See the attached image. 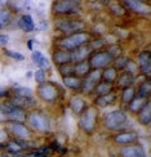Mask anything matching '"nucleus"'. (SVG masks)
I'll list each match as a JSON object with an SVG mask.
<instances>
[{"instance_id": "obj_1", "label": "nucleus", "mask_w": 151, "mask_h": 157, "mask_svg": "<svg viewBox=\"0 0 151 157\" xmlns=\"http://www.w3.org/2000/svg\"><path fill=\"white\" fill-rule=\"evenodd\" d=\"M92 41V36L89 32L87 31H79L75 34L67 35L66 37H62L57 41V45L60 47V49L62 50H67V52H73L77 48L83 47V45H87Z\"/></svg>"}, {"instance_id": "obj_2", "label": "nucleus", "mask_w": 151, "mask_h": 157, "mask_svg": "<svg viewBox=\"0 0 151 157\" xmlns=\"http://www.w3.org/2000/svg\"><path fill=\"white\" fill-rule=\"evenodd\" d=\"M30 124V126L32 129H35L36 132H42V133H47L50 129V121L49 117L40 112V111H31L30 113H27V119H26Z\"/></svg>"}, {"instance_id": "obj_3", "label": "nucleus", "mask_w": 151, "mask_h": 157, "mask_svg": "<svg viewBox=\"0 0 151 157\" xmlns=\"http://www.w3.org/2000/svg\"><path fill=\"white\" fill-rule=\"evenodd\" d=\"M127 115L121 109H115L113 112H109L103 119V125L109 130H119L127 122Z\"/></svg>"}, {"instance_id": "obj_4", "label": "nucleus", "mask_w": 151, "mask_h": 157, "mask_svg": "<svg viewBox=\"0 0 151 157\" xmlns=\"http://www.w3.org/2000/svg\"><path fill=\"white\" fill-rule=\"evenodd\" d=\"M38 95L40 99L52 103V102H56L60 97V89L54 82H50V81H45L42 85H38Z\"/></svg>"}, {"instance_id": "obj_5", "label": "nucleus", "mask_w": 151, "mask_h": 157, "mask_svg": "<svg viewBox=\"0 0 151 157\" xmlns=\"http://www.w3.org/2000/svg\"><path fill=\"white\" fill-rule=\"evenodd\" d=\"M0 107L3 108L4 113L6 116V120H8V121L25 122L26 119H27V113H26V111L22 109V108H19V107H16L14 104H12L10 102L4 103Z\"/></svg>"}, {"instance_id": "obj_6", "label": "nucleus", "mask_w": 151, "mask_h": 157, "mask_svg": "<svg viewBox=\"0 0 151 157\" xmlns=\"http://www.w3.org/2000/svg\"><path fill=\"white\" fill-rule=\"evenodd\" d=\"M114 61V58L109 54V52H96L94 54H92L88 58L90 70H102L105 67H107L109 64Z\"/></svg>"}, {"instance_id": "obj_7", "label": "nucleus", "mask_w": 151, "mask_h": 157, "mask_svg": "<svg viewBox=\"0 0 151 157\" xmlns=\"http://www.w3.org/2000/svg\"><path fill=\"white\" fill-rule=\"evenodd\" d=\"M5 128L13 136H16V139L26 140V139H29L31 136V130L29 129V126H26L23 122L6 121L5 122Z\"/></svg>"}, {"instance_id": "obj_8", "label": "nucleus", "mask_w": 151, "mask_h": 157, "mask_svg": "<svg viewBox=\"0 0 151 157\" xmlns=\"http://www.w3.org/2000/svg\"><path fill=\"white\" fill-rule=\"evenodd\" d=\"M97 122V111L94 108H85L80 113V126L84 132L92 133L96 128Z\"/></svg>"}, {"instance_id": "obj_9", "label": "nucleus", "mask_w": 151, "mask_h": 157, "mask_svg": "<svg viewBox=\"0 0 151 157\" xmlns=\"http://www.w3.org/2000/svg\"><path fill=\"white\" fill-rule=\"evenodd\" d=\"M102 77V70H92L90 72L81 80V88L80 90L83 93H89L93 91L96 85L101 81Z\"/></svg>"}, {"instance_id": "obj_10", "label": "nucleus", "mask_w": 151, "mask_h": 157, "mask_svg": "<svg viewBox=\"0 0 151 157\" xmlns=\"http://www.w3.org/2000/svg\"><path fill=\"white\" fill-rule=\"evenodd\" d=\"M56 27L58 31L63 32V34H75V32L83 31L84 23L80 21H75V19H62V21L56 23Z\"/></svg>"}, {"instance_id": "obj_11", "label": "nucleus", "mask_w": 151, "mask_h": 157, "mask_svg": "<svg viewBox=\"0 0 151 157\" xmlns=\"http://www.w3.org/2000/svg\"><path fill=\"white\" fill-rule=\"evenodd\" d=\"M79 5L80 4L77 2H56L53 4V9L57 14L69 16L79 12Z\"/></svg>"}, {"instance_id": "obj_12", "label": "nucleus", "mask_w": 151, "mask_h": 157, "mask_svg": "<svg viewBox=\"0 0 151 157\" xmlns=\"http://www.w3.org/2000/svg\"><path fill=\"white\" fill-rule=\"evenodd\" d=\"M120 157H146L145 149L141 144H129V146H124L120 148L119 151Z\"/></svg>"}, {"instance_id": "obj_13", "label": "nucleus", "mask_w": 151, "mask_h": 157, "mask_svg": "<svg viewBox=\"0 0 151 157\" xmlns=\"http://www.w3.org/2000/svg\"><path fill=\"white\" fill-rule=\"evenodd\" d=\"M114 140L119 146H129L138 140V134L136 132H123L114 136Z\"/></svg>"}, {"instance_id": "obj_14", "label": "nucleus", "mask_w": 151, "mask_h": 157, "mask_svg": "<svg viewBox=\"0 0 151 157\" xmlns=\"http://www.w3.org/2000/svg\"><path fill=\"white\" fill-rule=\"evenodd\" d=\"M92 52H93V50H92L89 44L83 45V47L77 48V49H75L73 52H70V53H71V61H73L74 63H79V62L87 61Z\"/></svg>"}, {"instance_id": "obj_15", "label": "nucleus", "mask_w": 151, "mask_h": 157, "mask_svg": "<svg viewBox=\"0 0 151 157\" xmlns=\"http://www.w3.org/2000/svg\"><path fill=\"white\" fill-rule=\"evenodd\" d=\"M138 66L141 68V72L146 75L147 77L150 76L151 71V53L149 50H143L138 56Z\"/></svg>"}, {"instance_id": "obj_16", "label": "nucleus", "mask_w": 151, "mask_h": 157, "mask_svg": "<svg viewBox=\"0 0 151 157\" xmlns=\"http://www.w3.org/2000/svg\"><path fill=\"white\" fill-rule=\"evenodd\" d=\"M52 61H53L58 67L63 66V64L73 63V61H71V53L67 52V50H62V49L54 50L53 56H52Z\"/></svg>"}, {"instance_id": "obj_17", "label": "nucleus", "mask_w": 151, "mask_h": 157, "mask_svg": "<svg viewBox=\"0 0 151 157\" xmlns=\"http://www.w3.org/2000/svg\"><path fill=\"white\" fill-rule=\"evenodd\" d=\"M32 61H34V63L39 67V70L45 71V70L50 68L49 59L42 53V52H34V53H32Z\"/></svg>"}, {"instance_id": "obj_18", "label": "nucleus", "mask_w": 151, "mask_h": 157, "mask_svg": "<svg viewBox=\"0 0 151 157\" xmlns=\"http://www.w3.org/2000/svg\"><path fill=\"white\" fill-rule=\"evenodd\" d=\"M18 26L19 29L23 30L25 32H31L35 30V23H34V19L30 14H23L19 17L18 19Z\"/></svg>"}, {"instance_id": "obj_19", "label": "nucleus", "mask_w": 151, "mask_h": 157, "mask_svg": "<svg viewBox=\"0 0 151 157\" xmlns=\"http://www.w3.org/2000/svg\"><path fill=\"white\" fill-rule=\"evenodd\" d=\"M150 107H151V104L150 102L147 101L146 104L143 106V108L138 113V121L141 125H145V126H149L150 125V122H151V111H150Z\"/></svg>"}, {"instance_id": "obj_20", "label": "nucleus", "mask_w": 151, "mask_h": 157, "mask_svg": "<svg viewBox=\"0 0 151 157\" xmlns=\"http://www.w3.org/2000/svg\"><path fill=\"white\" fill-rule=\"evenodd\" d=\"M70 107L76 115H80L85 109V101L80 95H74V97H71V99H70Z\"/></svg>"}, {"instance_id": "obj_21", "label": "nucleus", "mask_w": 151, "mask_h": 157, "mask_svg": "<svg viewBox=\"0 0 151 157\" xmlns=\"http://www.w3.org/2000/svg\"><path fill=\"white\" fill-rule=\"evenodd\" d=\"M89 72H90V66H89L88 59L74 64V75L75 76H77V77H85Z\"/></svg>"}, {"instance_id": "obj_22", "label": "nucleus", "mask_w": 151, "mask_h": 157, "mask_svg": "<svg viewBox=\"0 0 151 157\" xmlns=\"http://www.w3.org/2000/svg\"><path fill=\"white\" fill-rule=\"evenodd\" d=\"M115 99H116V95H115V93L113 91V93H110V94L97 97L94 102H96V106H97V107L105 108V107L110 106V104H113V103L115 102Z\"/></svg>"}, {"instance_id": "obj_23", "label": "nucleus", "mask_w": 151, "mask_h": 157, "mask_svg": "<svg viewBox=\"0 0 151 157\" xmlns=\"http://www.w3.org/2000/svg\"><path fill=\"white\" fill-rule=\"evenodd\" d=\"M4 149H6L8 153L12 155V156H18V153H21L22 151H25L18 139L6 142V144H4Z\"/></svg>"}, {"instance_id": "obj_24", "label": "nucleus", "mask_w": 151, "mask_h": 157, "mask_svg": "<svg viewBox=\"0 0 151 157\" xmlns=\"http://www.w3.org/2000/svg\"><path fill=\"white\" fill-rule=\"evenodd\" d=\"M63 84L71 90H80L81 88V78L75 75H71L67 77H63Z\"/></svg>"}, {"instance_id": "obj_25", "label": "nucleus", "mask_w": 151, "mask_h": 157, "mask_svg": "<svg viewBox=\"0 0 151 157\" xmlns=\"http://www.w3.org/2000/svg\"><path fill=\"white\" fill-rule=\"evenodd\" d=\"M117 77H119V76H117V70H116L115 67H107L106 70L102 71V77H101V80L105 81V82L113 84Z\"/></svg>"}, {"instance_id": "obj_26", "label": "nucleus", "mask_w": 151, "mask_h": 157, "mask_svg": "<svg viewBox=\"0 0 151 157\" xmlns=\"http://www.w3.org/2000/svg\"><path fill=\"white\" fill-rule=\"evenodd\" d=\"M96 94L100 97V95H106V94H110L113 93V84H109V82H105V81H100L97 85L94 90Z\"/></svg>"}, {"instance_id": "obj_27", "label": "nucleus", "mask_w": 151, "mask_h": 157, "mask_svg": "<svg viewBox=\"0 0 151 157\" xmlns=\"http://www.w3.org/2000/svg\"><path fill=\"white\" fill-rule=\"evenodd\" d=\"M146 102H147V99H143V98H140V97H134L133 99L129 102V109L132 111L133 113H138L143 108V106L146 104Z\"/></svg>"}, {"instance_id": "obj_28", "label": "nucleus", "mask_w": 151, "mask_h": 157, "mask_svg": "<svg viewBox=\"0 0 151 157\" xmlns=\"http://www.w3.org/2000/svg\"><path fill=\"white\" fill-rule=\"evenodd\" d=\"M123 5H125L129 10H133V12H137V13H147V8L143 6V3L142 2H123Z\"/></svg>"}, {"instance_id": "obj_29", "label": "nucleus", "mask_w": 151, "mask_h": 157, "mask_svg": "<svg viewBox=\"0 0 151 157\" xmlns=\"http://www.w3.org/2000/svg\"><path fill=\"white\" fill-rule=\"evenodd\" d=\"M133 80H134V76L129 75V74H127V72H123V74H121V76L119 77V81H117V85H119L120 88L125 89V88L132 86Z\"/></svg>"}, {"instance_id": "obj_30", "label": "nucleus", "mask_w": 151, "mask_h": 157, "mask_svg": "<svg viewBox=\"0 0 151 157\" xmlns=\"http://www.w3.org/2000/svg\"><path fill=\"white\" fill-rule=\"evenodd\" d=\"M151 94V84L149 80H146L145 82H142L138 88V93H137V97L143 98V99H147Z\"/></svg>"}, {"instance_id": "obj_31", "label": "nucleus", "mask_w": 151, "mask_h": 157, "mask_svg": "<svg viewBox=\"0 0 151 157\" xmlns=\"http://www.w3.org/2000/svg\"><path fill=\"white\" fill-rule=\"evenodd\" d=\"M13 94H14V97H18V98H32V90L29 88L18 86L13 89Z\"/></svg>"}, {"instance_id": "obj_32", "label": "nucleus", "mask_w": 151, "mask_h": 157, "mask_svg": "<svg viewBox=\"0 0 151 157\" xmlns=\"http://www.w3.org/2000/svg\"><path fill=\"white\" fill-rule=\"evenodd\" d=\"M134 97H136V90H134L133 86H129V88L123 89V91H121V101L124 103H129Z\"/></svg>"}, {"instance_id": "obj_33", "label": "nucleus", "mask_w": 151, "mask_h": 157, "mask_svg": "<svg viewBox=\"0 0 151 157\" xmlns=\"http://www.w3.org/2000/svg\"><path fill=\"white\" fill-rule=\"evenodd\" d=\"M58 72L63 77L74 75V64H63V66H60L58 67Z\"/></svg>"}, {"instance_id": "obj_34", "label": "nucleus", "mask_w": 151, "mask_h": 157, "mask_svg": "<svg viewBox=\"0 0 151 157\" xmlns=\"http://www.w3.org/2000/svg\"><path fill=\"white\" fill-rule=\"evenodd\" d=\"M34 77H35V81L38 82V85H42V84H44L45 81H47L45 71H43V70H38V71H35Z\"/></svg>"}, {"instance_id": "obj_35", "label": "nucleus", "mask_w": 151, "mask_h": 157, "mask_svg": "<svg viewBox=\"0 0 151 157\" xmlns=\"http://www.w3.org/2000/svg\"><path fill=\"white\" fill-rule=\"evenodd\" d=\"M115 68L117 70V68H121V70H124L127 67V64L129 63V58H127V57H117V59L115 61Z\"/></svg>"}, {"instance_id": "obj_36", "label": "nucleus", "mask_w": 151, "mask_h": 157, "mask_svg": "<svg viewBox=\"0 0 151 157\" xmlns=\"http://www.w3.org/2000/svg\"><path fill=\"white\" fill-rule=\"evenodd\" d=\"M4 54L6 57H10L13 58V59H16V61H23L25 59V56L21 54V53H18V52H13V50H4Z\"/></svg>"}, {"instance_id": "obj_37", "label": "nucleus", "mask_w": 151, "mask_h": 157, "mask_svg": "<svg viewBox=\"0 0 151 157\" xmlns=\"http://www.w3.org/2000/svg\"><path fill=\"white\" fill-rule=\"evenodd\" d=\"M9 22V12L6 9H0V25L5 26Z\"/></svg>"}, {"instance_id": "obj_38", "label": "nucleus", "mask_w": 151, "mask_h": 157, "mask_svg": "<svg viewBox=\"0 0 151 157\" xmlns=\"http://www.w3.org/2000/svg\"><path fill=\"white\" fill-rule=\"evenodd\" d=\"M109 54L111 56V57H113V58H116V57H120V53H121V52H120V47H119V45H113V47H111L109 50Z\"/></svg>"}, {"instance_id": "obj_39", "label": "nucleus", "mask_w": 151, "mask_h": 157, "mask_svg": "<svg viewBox=\"0 0 151 157\" xmlns=\"http://www.w3.org/2000/svg\"><path fill=\"white\" fill-rule=\"evenodd\" d=\"M9 43V36L5 34H0V47H5Z\"/></svg>"}, {"instance_id": "obj_40", "label": "nucleus", "mask_w": 151, "mask_h": 157, "mask_svg": "<svg viewBox=\"0 0 151 157\" xmlns=\"http://www.w3.org/2000/svg\"><path fill=\"white\" fill-rule=\"evenodd\" d=\"M8 120H6V116H5V113H4V111H3V108L0 107V124H3V122H6Z\"/></svg>"}, {"instance_id": "obj_41", "label": "nucleus", "mask_w": 151, "mask_h": 157, "mask_svg": "<svg viewBox=\"0 0 151 157\" xmlns=\"http://www.w3.org/2000/svg\"><path fill=\"white\" fill-rule=\"evenodd\" d=\"M8 94H9L8 90L4 89V88H0V98H4V97H6Z\"/></svg>"}, {"instance_id": "obj_42", "label": "nucleus", "mask_w": 151, "mask_h": 157, "mask_svg": "<svg viewBox=\"0 0 151 157\" xmlns=\"http://www.w3.org/2000/svg\"><path fill=\"white\" fill-rule=\"evenodd\" d=\"M32 45H34V41H32V40H29V41H27V47H29L30 50H32Z\"/></svg>"}, {"instance_id": "obj_43", "label": "nucleus", "mask_w": 151, "mask_h": 157, "mask_svg": "<svg viewBox=\"0 0 151 157\" xmlns=\"http://www.w3.org/2000/svg\"><path fill=\"white\" fill-rule=\"evenodd\" d=\"M2 149H4V144H2V143H0V151H2Z\"/></svg>"}]
</instances>
